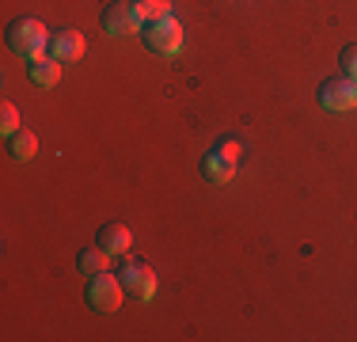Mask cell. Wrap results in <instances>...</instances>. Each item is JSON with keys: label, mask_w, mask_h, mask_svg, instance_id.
Returning <instances> with one entry per match:
<instances>
[{"label": "cell", "mask_w": 357, "mask_h": 342, "mask_svg": "<svg viewBox=\"0 0 357 342\" xmlns=\"http://www.w3.org/2000/svg\"><path fill=\"white\" fill-rule=\"evenodd\" d=\"M240 160H243V144L236 137H220L213 149L202 156V175L209 183H228L236 175V168H240Z\"/></svg>", "instance_id": "cell-2"}, {"label": "cell", "mask_w": 357, "mask_h": 342, "mask_svg": "<svg viewBox=\"0 0 357 342\" xmlns=\"http://www.w3.org/2000/svg\"><path fill=\"white\" fill-rule=\"evenodd\" d=\"M319 107L323 110H354L357 107V80L350 76H331L319 84Z\"/></svg>", "instance_id": "cell-5"}, {"label": "cell", "mask_w": 357, "mask_h": 342, "mask_svg": "<svg viewBox=\"0 0 357 342\" xmlns=\"http://www.w3.org/2000/svg\"><path fill=\"white\" fill-rule=\"evenodd\" d=\"M103 251L110 255H126L133 247V232H130V225H122V221H107L103 228H99V239H96Z\"/></svg>", "instance_id": "cell-9"}, {"label": "cell", "mask_w": 357, "mask_h": 342, "mask_svg": "<svg viewBox=\"0 0 357 342\" xmlns=\"http://www.w3.org/2000/svg\"><path fill=\"white\" fill-rule=\"evenodd\" d=\"M8 152H12V160H20V164H27V160H35L38 152V137L31 130H20L12 133V144H8Z\"/></svg>", "instance_id": "cell-12"}, {"label": "cell", "mask_w": 357, "mask_h": 342, "mask_svg": "<svg viewBox=\"0 0 357 342\" xmlns=\"http://www.w3.org/2000/svg\"><path fill=\"white\" fill-rule=\"evenodd\" d=\"M183 23L175 20V15H167V20H160V23H149V31H144V42H149V50L152 54H160V57H175L178 50H183Z\"/></svg>", "instance_id": "cell-4"}, {"label": "cell", "mask_w": 357, "mask_h": 342, "mask_svg": "<svg viewBox=\"0 0 357 342\" xmlns=\"http://www.w3.org/2000/svg\"><path fill=\"white\" fill-rule=\"evenodd\" d=\"M122 297H126V285L118 274H96V278H88V304L96 308V312H118L122 308Z\"/></svg>", "instance_id": "cell-3"}, {"label": "cell", "mask_w": 357, "mask_h": 342, "mask_svg": "<svg viewBox=\"0 0 357 342\" xmlns=\"http://www.w3.org/2000/svg\"><path fill=\"white\" fill-rule=\"evenodd\" d=\"M76 270L84 274V278H96V274H107L110 270V251H103V247H84L80 255H76Z\"/></svg>", "instance_id": "cell-10"}, {"label": "cell", "mask_w": 357, "mask_h": 342, "mask_svg": "<svg viewBox=\"0 0 357 342\" xmlns=\"http://www.w3.org/2000/svg\"><path fill=\"white\" fill-rule=\"evenodd\" d=\"M338 65H342V76H350V80H357V42H350V46H342V54H338Z\"/></svg>", "instance_id": "cell-15"}, {"label": "cell", "mask_w": 357, "mask_h": 342, "mask_svg": "<svg viewBox=\"0 0 357 342\" xmlns=\"http://www.w3.org/2000/svg\"><path fill=\"white\" fill-rule=\"evenodd\" d=\"M133 12L141 23H160L172 15V0H133Z\"/></svg>", "instance_id": "cell-13"}, {"label": "cell", "mask_w": 357, "mask_h": 342, "mask_svg": "<svg viewBox=\"0 0 357 342\" xmlns=\"http://www.w3.org/2000/svg\"><path fill=\"white\" fill-rule=\"evenodd\" d=\"M103 31L107 34H137L141 20H137V12H133V4H126V0L107 4L103 8Z\"/></svg>", "instance_id": "cell-7"}, {"label": "cell", "mask_w": 357, "mask_h": 342, "mask_svg": "<svg viewBox=\"0 0 357 342\" xmlns=\"http://www.w3.org/2000/svg\"><path fill=\"white\" fill-rule=\"evenodd\" d=\"M50 50H54V57L65 65V61H80L84 50H88V42H84L80 31L61 27V31H54V38H50Z\"/></svg>", "instance_id": "cell-8"}, {"label": "cell", "mask_w": 357, "mask_h": 342, "mask_svg": "<svg viewBox=\"0 0 357 342\" xmlns=\"http://www.w3.org/2000/svg\"><path fill=\"white\" fill-rule=\"evenodd\" d=\"M0 130H4L8 137L23 130V122H20V110H15L12 103H0Z\"/></svg>", "instance_id": "cell-14"}, {"label": "cell", "mask_w": 357, "mask_h": 342, "mask_svg": "<svg viewBox=\"0 0 357 342\" xmlns=\"http://www.w3.org/2000/svg\"><path fill=\"white\" fill-rule=\"evenodd\" d=\"M31 84H38V88H57V84H61V61H57V57H38V61H31Z\"/></svg>", "instance_id": "cell-11"}, {"label": "cell", "mask_w": 357, "mask_h": 342, "mask_svg": "<svg viewBox=\"0 0 357 342\" xmlns=\"http://www.w3.org/2000/svg\"><path fill=\"white\" fill-rule=\"evenodd\" d=\"M8 46H12V54L27 57V61H38V57H46V46H50L46 23L35 20V15L12 20V27H8Z\"/></svg>", "instance_id": "cell-1"}, {"label": "cell", "mask_w": 357, "mask_h": 342, "mask_svg": "<svg viewBox=\"0 0 357 342\" xmlns=\"http://www.w3.org/2000/svg\"><path fill=\"white\" fill-rule=\"evenodd\" d=\"M118 278H122L126 293L137 297V301H152V297H156V285H160L156 270L144 267V262H126V267L118 270Z\"/></svg>", "instance_id": "cell-6"}]
</instances>
